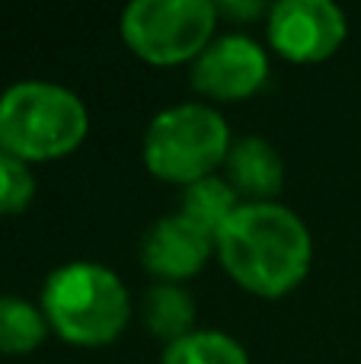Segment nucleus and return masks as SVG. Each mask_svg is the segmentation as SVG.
Segmentation results:
<instances>
[{
  "instance_id": "f257e3e1",
  "label": "nucleus",
  "mask_w": 361,
  "mask_h": 364,
  "mask_svg": "<svg viewBox=\"0 0 361 364\" xmlns=\"http://www.w3.org/2000/svg\"><path fill=\"white\" fill-rule=\"evenodd\" d=\"M224 272L256 297H281L307 278L313 237L307 224L279 201H249L215 237Z\"/></svg>"
},
{
  "instance_id": "f03ea898",
  "label": "nucleus",
  "mask_w": 361,
  "mask_h": 364,
  "mask_svg": "<svg viewBox=\"0 0 361 364\" xmlns=\"http://www.w3.org/2000/svg\"><path fill=\"white\" fill-rule=\"evenodd\" d=\"M48 329L70 346H109L125 333L131 320V297L112 269L99 262L58 265L42 284L38 297Z\"/></svg>"
},
{
  "instance_id": "7ed1b4c3",
  "label": "nucleus",
  "mask_w": 361,
  "mask_h": 364,
  "mask_svg": "<svg viewBox=\"0 0 361 364\" xmlns=\"http://www.w3.org/2000/svg\"><path fill=\"white\" fill-rule=\"evenodd\" d=\"M90 132V112L74 90L51 80H19L0 93V151L26 164L74 154Z\"/></svg>"
},
{
  "instance_id": "20e7f679",
  "label": "nucleus",
  "mask_w": 361,
  "mask_h": 364,
  "mask_svg": "<svg viewBox=\"0 0 361 364\" xmlns=\"http://www.w3.org/2000/svg\"><path fill=\"white\" fill-rule=\"evenodd\" d=\"M227 119L208 102H179L160 109L151 119L141 144V157L151 176L192 186V182L215 176L224 166L230 151Z\"/></svg>"
},
{
  "instance_id": "39448f33",
  "label": "nucleus",
  "mask_w": 361,
  "mask_h": 364,
  "mask_svg": "<svg viewBox=\"0 0 361 364\" xmlns=\"http://www.w3.org/2000/svg\"><path fill=\"white\" fill-rule=\"evenodd\" d=\"M217 19L211 0H134L122 10L119 32L141 61L173 68L208 48Z\"/></svg>"
},
{
  "instance_id": "423d86ee",
  "label": "nucleus",
  "mask_w": 361,
  "mask_h": 364,
  "mask_svg": "<svg viewBox=\"0 0 361 364\" xmlns=\"http://www.w3.org/2000/svg\"><path fill=\"white\" fill-rule=\"evenodd\" d=\"M272 51L291 64H320L343 48L349 19L333 0H279L266 13Z\"/></svg>"
},
{
  "instance_id": "0eeeda50",
  "label": "nucleus",
  "mask_w": 361,
  "mask_h": 364,
  "mask_svg": "<svg viewBox=\"0 0 361 364\" xmlns=\"http://www.w3.org/2000/svg\"><path fill=\"white\" fill-rule=\"evenodd\" d=\"M269 80V51L247 32L215 36L192 61V87L217 102H234L259 93Z\"/></svg>"
},
{
  "instance_id": "6e6552de",
  "label": "nucleus",
  "mask_w": 361,
  "mask_h": 364,
  "mask_svg": "<svg viewBox=\"0 0 361 364\" xmlns=\"http://www.w3.org/2000/svg\"><path fill=\"white\" fill-rule=\"evenodd\" d=\"M215 252V240L185 214H166L153 220L141 237V265L160 282H185L198 275Z\"/></svg>"
},
{
  "instance_id": "1a4fd4ad",
  "label": "nucleus",
  "mask_w": 361,
  "mask_h": 364,
  "mask_svg": "<svg viewBox=\"0 0 361 364\" xmlns=\"http://www.w3.org/2000/svg\"><path fill=\"white\" fill-rule=\"evenodd\" d=\"M224 179L240 195L243 205L275 201V195L285 186V164H281L279 147L256 134L234 141L224 160Z\"/></svg>"
},
{
  "instance_id": "9d476101",
  "label": "nucleus",
  "mask_w": 361,
  "mask_h": 364,
  "mask_svg": "<svg viewBox=\"0 0 361 364\" xmlns=\"http://www.w3.org/2000/svg\"><path fill=\"white\" fill-rule=\"evenodd\" d=\"M141 320L147 333L173 346L183 336L195 333V297L176 282H157L141 301Z\"/></svg>"
},
{
  "instance_id": "9b49d317",
  "label": "nucleus",
  "mask_w": 361,
  "mask_h": 364,
  "mask_svg": "<svg viewBox=\"0 0 361 364\" xmlns=\"http://www.w3.org/2000/svg\"><path fill=\"white\" fill-rule=\"evenodd\" d=\"M240 205L243 201H240V195L230 188V182L215 173V176H205V179L183 188V208H179V214H185L192 224L202 227V230L215 240Z\"/></svg>"
},
{
  "instance_id": "f8f14e48",
  "label": "nucleus",
  "mask_w": 361,
  "mask_h": 364,
  "mask_svg": "<svg viewBox=\"0 0 361 364\" xmlns=\"http://www.w3.org/2000/svg\"><path fill=\"white\" fill-rule=\"evenodd\" d=\"M48 320L42 307L16 294H0V352L29 355L48 336Z\"/></svg>"
},
{
  "instance_id": "ddd939ff",
  "label": "nucleus",
  "mask_w": 361,
  "mask_h": 364,
  "mask_svg": "<svg viewBox=\"0 0 361 364\" xmlns=\"http://www.w3.org/2000/svg\"><path fill=\"white\" fill-rule=\"evenodd\" d=\"M160 364H249V355L234 336L221 329H195L166 346Z\"/></svg>"
},
{
  "instance_id": "4468645a",
  "label": "nucleus",
  "mask_w": 361,
  "mask_h": 364,
  "mask_svg": "<svg viewBox=\"0 0 361 364\" xmlns=\"http://www.w3.org/2000/svg\"><path fill=\"white\" fill-rule=\"evenodd\" d=\"M36 198L32 164L0 151V214H23Z\"/></svg>"
},
{
  "instance_id": "2eb2a0df",
  "label": "nucleus",
  "mask_w": 361,
  "mask_h": 364,
  "mask_svg": "<svg viewBox=\"0 0 361 364\" xmlns=\"http://www.w3.org/2000/svg\"><path fill=\"white\" fill-rule=\"evenodd\" d=\"M217 6V16H230L237 23L243 19H256L259 13H269V6L256 4V0H230V4H215Z\"/></svg>"
}]
</instances>
